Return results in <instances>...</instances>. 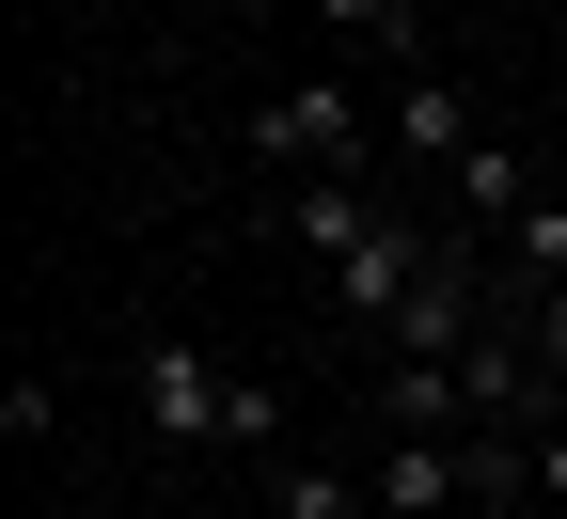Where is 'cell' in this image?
I'll return each instance as SVG.
<instances>
[{
    "instance_id": "obj_6",
    "label": "cell",
    "mask_w": 567,
    "mask_h": 519,
    "mask_svg": "<svg viewBox=\"0 0 567 519\" xmlns=\"http://www.w3.org/2000/svg\"><path fill=\"white\" fill-rule=\"evenodd\" d=\"M379 519H442V504H473V457H457V440H379Z\"/></svg>"
},
{
    "instance_id": "obj_9",
    "label": "cell",
    "mask_w": 567,
    "mask_h": 519,
    "mask_svg": "<svg viewBox=\"0 0 567 519\" xmlns=\"http://www.w3.org/2000/svg\"><path fill=\"white\" fill-rule=\"evenodd\" d=\"M457 205H473V220H520V205H536V174L505 158V142H473V158H457Z\"/></svg>"
},
{
    "instance_id": "obj_10",
    "label": "cell",
    "mask_w": 567,
    "mask_h": 519,
    "mask_svg": "<svg viewBox=\"0 0 567 519\" xmlns=\"http://www.w3.org/2000/svg\"><path fill=\"white\" fill-rule=\"evenodd\" d=\"M268 519H379V488H347V473H316V457H284V504Z\"/></svg>"
},
{
    "instance_id": "obj_8",
    "label": "cell",
    "mask_w": 567,
    "mask_h": 519,
    "mask_svg": "<svg viewBox=\"0 0 567 519\" xmlns=\"http://www.w3.org/2000/svg\"><path fill=\"white\" fill-rule=\"evenodd\" d=\"M394 142H410V158H473V95L442 80V63H410V95H394Z\"/></svg>"
},
{
    "instance_id": "obj_3",
    "label": "cell",
    "mask_w": 567,
    "mask_h": 519,
    "mask_svg": "<svg viewBox=\"0 0 567 519\" xmlns=\"http://www.w3.org/2000/svg\"><path fill=\"white\" fill-rule=\"evenodd\" d=\"M221 394H237V378H221L205 346H174V331L142 346V425H158V440H221Z\"/></svg>"
},
{
    "instance_id": "obj_4",
    "label": "cell",
    "mask_w": 567,
    "mask_h": 519,
    "mask_svg": "<svg viewBox=\"0 0 567 519\" xmlns=\"http://www.w3.org/2000/svg\"><path fill=\"white\" fill-rule=\"evenodd\" d=\"M379 220H394V205H379L363 174H316V189H284V252H331V268H347Z\"/></svg>"
},
{
    "instance_id": "obj_12",
    "label": "cell",
    "mask_w": 567,
    "mask_h": 519,
    "mask_svg": "<svg viewBox=\"0 0 567 519\" xmlns=\"http://www.w3.org/2000/svg\"><path fill=\"white\" fill-rule=\"evenodd\" d=\"M221 440H237V457H284V394L237 378V394H221Z\"/></svg>"
},
{
    "instance_id": "obj_1",
    "label": "cell",
    "mask_w": 567,
    "mask_h": 519,
    "mask_svg": "<svg viewBox=\"0 0 567 519\" xmlns=\"http://www.w3.org/2000/svg\"><path fill=\"white\" fill-rule=\"evenodd\" d=\"M252 158H268V189L363 174V158H379V142H363V95H347V80H284V95L252 111Z\"/></svg>"
},
{
    "instance_id": "obj_7",
    "label": "cell",
    "mask_w": 567,
    "mask_h": 519,
    "mask_svg": "<svg viewBox=\"0 0 567 519\" xmlns=\"http://www.w3.org/2000/svg\"><path fill=\"white\" fill-rule=\"evenodd\" d=\"M379 425H394V440H457V425H473L457 362H379Z\"/></svg>"
},
{
    "instance_id": "obj_15",
    "label": "cell",
    "mask_w": 567,
    "mask_h": 519,
    "mask_svg": "<svg viewBox=\"0 0 567 519\" xmlns=\"http://www.w3.org/2000/svg\"><path fill=\"white\" fill-rule=\"evenodd\" d=\"M536 504L567 519V425H536Z\"/></svg>"
},
{
    "instance_id": "obj_13",
    "label": "cell",
    "mask_w": 567,
    "mask_h": 519,
    "mask_svg": "<svg viewBox=\"0 0 567 519\" xmlns=\"http://www.w3.org/2000/svg\"><path fill=\"white\" fill-rule=\"evenodd\" d=\"M316 17H331V32H363V48H394V63H410V0H316Z\"/></svg>"
},
{
    "instance_id": "obj_2",
    "label": "cell",
    "mask_w": 567,
    "mask_h": 519,
    "mask_svg": "<svg viewBox=\"0 0 567 519\" xmlns=\"http://www.w3.org/2000/svg\"><path fill=\"white\" fill-rule=\"evenodd\" d=\"M473 331H488V300H473V252H442V237H425V283L394 300V331H379V346H394V362H457Z\"/></svg>"
},
{
    "instance_id": "obj_5",
    "label": "cell",
    "mask_w": 567,
    "mask_h": 519,
    "mask_svg": "<svg viewBox=\"0 0 567 519\" xmlns=\"http://www.w3.org/2000/svg\"><path fill=\"white\" fill-rule=\"evenodd\" d=\"M410 283H425V237H410V220H379V237L347 252V268H331V315H363V331H394V300H410Z\"/></svg>"
},
{
    "instance_id": "obj_11",
    "label": "cell",
    "mask_w": 567,
    "mask_h": 519,
    "mask_svg": "<svg viewBox=\"0 0 567 519\" xmlns=\"http://www.w3.org/2000/svg\"><path fill=\"white\" fill-rule=\"evenodd\" d=\"M505 252H520V268H536V283H567V189H536V205H520V220H505Z\"/></svg>"
},
{
    "instance_id": "obj_14",
    "label": "cell",
    "mask_w": 567,
    "mask_h": 519,
    "mask_svg": "<svg viewBox=\"0 0 567 519\" xmlns=\"http://www.w3.org/2000/svg\"><path fill=\"white\" fill-rule=\"evenodd\" d=\"M536 378L567 394V283H536Z\"/></svg>"
}]
</instances>
